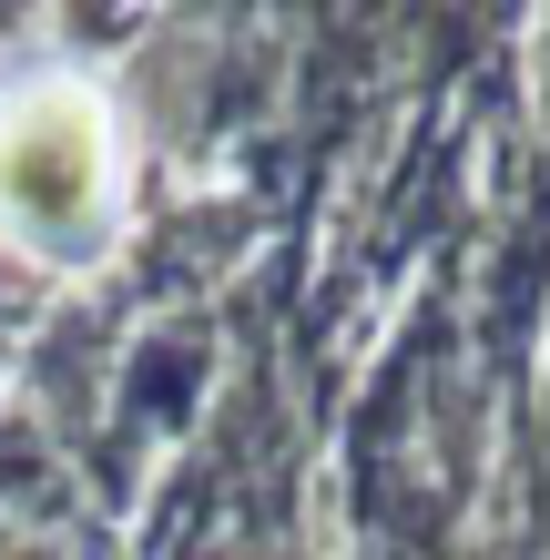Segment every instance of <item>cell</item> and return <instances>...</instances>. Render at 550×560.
Segmentation results:
<instances>
[{
    "instance_id": "1",
    "label": "cell",
    "mask_w": 550,
    "mask_h": 560,
    "mask_svg": "<svg viewBox=\"0 0 550 560\" xmlns=\"http://www.w3.org/2000/svg\"><path fill=\"white\" fill-rule=\"evenodd\" d=\"M113 205V133L82 82H21L0 103V224L42 255H82Z\"/></svg>"
}]
</instances>
